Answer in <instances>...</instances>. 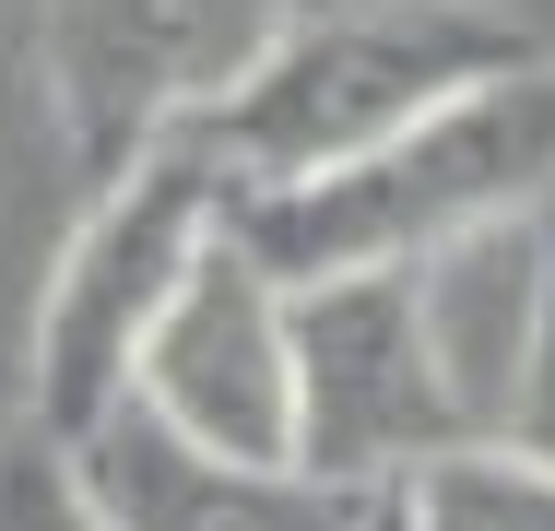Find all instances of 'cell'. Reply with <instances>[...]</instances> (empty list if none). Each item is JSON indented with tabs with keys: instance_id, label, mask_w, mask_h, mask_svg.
<instances>
[{
	"instance_id": "cell-1",
	"label": "cell",
	"mask_w": 555,
	"mask_h": 531,
	"mask_svg": "<svg viewBox=\"0 0 555 531\" xmlns=\"http://www.w3.org/2000/svg\"><path fill=\"white\" fill-rule=\"evenodd\" d=\"M532 36L496 24L485 0H284L272 36L224 72V95L190 118L224 190H296L343 154L390 142L414 106L461 95L485 72H508Z\"/></svg>"
},
{
	"instance_id": "cell-2",
	"label": "cell",
	"mask_w": 555,
	"mask_h": 531,
	"mask_svg": "<svg viewBox=\"0 0 555 531\" xmlns=\"http://www.w3.org/2000/svg\"><path fill=\"white\" fill-rule=\"evenodd\" d=\"M544 190H555V60L520 48L508 72L414 106L390 142L343 154L296 190H248L236 236L272 260V284H308V272H354V260H426L438 236L520 212Z\"/></svg>"
},
{
	"instance_id": "cell-3",
	"label": "cell",
	"mask_w": 555,
	"mask_h": 531,
	"mask_svg": "<svg viewBox=\"0 0 555 531\" xmlns=\"http://www.w3.org/2000/svg\"><path fill=\"white\" fill-rule=\"evenodd\" d=\"M224 202H236V190H224V166L202 154L190 118H178L166 142H142L118 178L83 190V224H72L48 296H36V331H24V425H48V437L72 449V437L130 390L142 331L166 319V296H178V272H190V248L224 224Z\"/></svg>"
},
{
	"instance_id": "cell-4",
	"label": "cell",
	"mask_w": 555,
	"mask_h": 531,
	"mask_svg": "<svg viewBox=\"0 0 555 531\" xmlns=\"http://www.w3.org/2000/svg\"><path fill=\"white\" fill-rule=\"evenodd\" d=\"M284 366H296V472H320L343 496L473 437L414 319V260H354V272L284 284Z\"/></svg>"
},
{
	"instance_id": "cell-5",
	"label": "cell",
	"mask_w": 555,
	"mask_h": 531,
	"mask_svg": "<svg viewBox=\"0 0 555 531\" xmlns=\"http://www.w3.org/2000/svg\"><path fill=\"white\" fill-rule=\"evenodd\" d=\"M272 12L284 0H36V95L72 178L95 190L142 142L202 118L224 72L272 36Z\"/></svg>"
},
{
	"instance_id": "cell-6",
	"label": "cell",
	"mask_w": 555,
	"mask_h": 531,
	"mask_svg": "<svg viewBox=\"0 0 555 531\" xmlns=\"http://www.w3.org/2000/svg\"><path fill=\"white\" fill-rule=\"evenodd\" d=\"M130 402L166 414L178 437H202L224 461H296V366H284V284L272 260L224 224L190 248L166 319L142 331V366H130Z\"/></svg>"
},
{
	"instance_id": "cell-7",
	"label": "cell",
	"mask_w": 555,
	"mask_h": 531,
	"mask_svg": "<svg viewBox=\"0 0 555 531\" xmlns=\"http://www.w3.org/2000/svg\"><path fill=\"white\" fill-rule=\"evenodd\" d=\"M72 461L118 531H354L343 484L296 472V461H224L202 437H178L166 414H142L130 390L72 437Z\"/></svg>"
},
{
	"instance_id": "cell-8",
	"label": "cell",
	"mask_w": 555,
	"mask_h": 531,
	"mask_svg": "<svg viewBox=\"0 0 555 531\" xmlns=\"http://www.w3.org/2000/svg\"><path fill=\"white\" fill-rule=\"evenodd\" d=\"M544 272H555L544 202L485 212V224H461V236H438L414 260V319H426V354H438V378H449L473 437L508 425V390H520L532 331H544Z\"/></svg>"
},
{
	"instance_id": "cell-9",
	"label": "cell",
	"mask_w": 555,
	"mask_h": 531,
	"mask_svg": "<svg viewBox=\"0 0 555 531\" xmlns=\"http://www.w3.org/2000/svg\"><path fill=\"white\" fill-rule=\"evenodd\" d=\"M414 531H555V461L520 437H449L402 472Z\"/></svg>"
},
{
	"instance_id": "cell-10",
	"label": "cell",
	"mask_w": 555,
	"mask_h": 531,
	"mask_svg": "<svg viewBox=\"0 0 555 531\" xmlns=\"http://www.w3.org/2000/svg\"><path fill=\"white\" fill-rule=\"evenodd\" d=\"M0 531H118V520H107V496L83 484V461L48 425H24L0 449Z\"/></svg>"
},
{
	"instance_id": "cell-11",
	"label": "cell",
	"mask_w": 555,
	"mask_h": 531,
	"mask_svg": "<svg viewBox=\"0 0 555 531\" xmlns=\"http://www.w3.org/2000/svg\"><path fill=\"white\" fill-rule=\"evenodd\" d=\"M544 236H555V190H544ZM496 437H520V449H544V461H555V272H544V331H532V366H520Z\"/></svg>"
},
{
	"instance_id": "cell-12",
	"label": "cell",
	"mask_w": 555,
	"mask_h": 531,
	"mask_svg": "<svg viewBox=\"0 0 555 531\" xmlns=\"http://www.w3.org/2000/svg\"><path fill=\"white\" fill-rule=\"evenodd\" d=\"M354 531H414V508H402V472H390V484H366V496H354Z\"/></svg>"
}]
</instances>
